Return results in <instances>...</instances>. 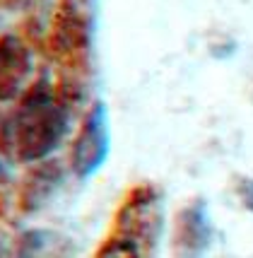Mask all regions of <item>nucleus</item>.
I'll use <instances>...</instances> for the list:
<instances>
[{
	"label": "nucleus",
	"instance_id": "1",
	"mask_svg": "<svg viewBox=\"0 0 253 258\" xmlns=\"http://www.w3.org/2000/svg\"><path fill=\"white\" fill-rule=\"evenodd\" d=\"M68 133V106L51 82L39 78L12 109L0 113V155L22 164H39L66 143Z\"/></svg>",
	"mask_w": 253,
	"mask_h": 258
},
{
	"label": "nucleus",
	"instance_id": "2",
	"mask_svg": "<svg viewBox=\"0 0 253 258\" xmlns=\"http://www.w3.org/2000/svg\"><path fill=\"white\" fill-rule=\"evenodd\" d=\"M109 113H106V106L101 101H97L87 111V116L82 118V123H80L75 138L70 143V157H68L70 171L77 179L94 176L109 157Z\"/></svg>",
	"mask_w": 253,
	"mask_h": 258
},
{
	"label": "nucleus",
	"instance_id": "3",
	"mask_svg": "<svg viewBox=\"0 0 253 258\" xmlns=\"http://www.w3.org/2000/svg\"><path fill=\"white\" fill-rule=\"evenodd\" d=\"M116 232L140 244H154L162 234V193L152 186H135L116 215Z\"/></svg>",
	"mask_w": 253,
	"mask_h": 258
},
{
	"label": "nucleus",
	"instance_id": "4",
	"mask_svg": "<svg viewBox=\"0 0 253 258\" xmlns=\"http://www.w3.org/2000/svg\"><path fill=\"white\" fill-rule=\"evenodd\" d=\"M34 82V53L22 36L0 34V104L17 101Z\"/></svg>",
	"mask_w": 253,
	"mask_h": 258
},
{
	"label": "nucleus",
	"instance_id": "5",
	"mask_svg": "<svg viewBox=\"0 0 253 258\" xmlns=\"http://www.w3.org/2000/svg\"><path fill=\"white\" fill-rule=\"evenodd\" d=\"M210 244V222L203 203H191L176 215L174 251L178 258H198Z\"/></svg>",
	"mask_w": 253,
	"mask_h": 258
},
{
	"label": "nucleus",
	"instance_id": "6",
	"mask_svg": "<svg viewBox=\"0 0 253 258\" xmlns=\"http://www.w3.org/2000/svg\"><path fill=\"white\" fill-rule=\"evenodd\" d=\"M85 41H87V34H85V22H82L80 12L73 8H63L51 29L53 51L58 56H73L85 46Z\"/></svg>",
	"mask_w": 253,
	"mask_h": 258
},
{
	"label": "nucleus",
	"instance_id": "7",
	"mask_svg": "<svg viewBox=\"0 0 253 258\" xmlns=\"http://www.w3.org/2000/svg\"><path fill=\"white\" fill-rule=\"evenodd\" d=\"M66 244L51 232H27L17 241V258H63Z\"/></svg>",
	"mask_w": 253,
	"mask_h": 258
},
{
	"label": "nucleus",
	"instance_id": "8",
	"mask_svg": "<svg viewBox=\"0 0 253 258\" xmlns=\"http://www.w3.org/2000/svg\"><path fill=\"white\" fill-rule=\"evenodd\" d=\"M94 258H143V253H140V246L135 241L121 234H113L101 241Z\"/></svg>",
	"mask_w": 253,
	"mask_h": 258
},
{
	"label": "nucleus",
	"instance_id": "9",
	"mask_svg": "<svg viewBox=\"0 0 253 258\" xmlns=\"http://www.w3.org/2000/svg\"><path fill=\"white\" fill-rule=\"evenodd\" d=\"M5 179V162H3V157H0V181Z\"/></svg>",
	"mask_w": 253,
	"mask_h": 258
}]
</instances>
